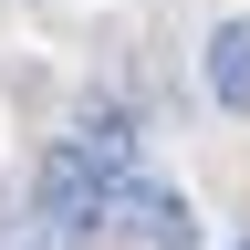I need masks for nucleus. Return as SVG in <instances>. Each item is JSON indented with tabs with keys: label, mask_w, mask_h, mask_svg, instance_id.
<instances>
[{
	"label": "nucleus",
	"mask_w": 250,
	"mask_h": 250,
	"mask_svg": "<svg viewBox=\"0 0 250 250\" xmlns=\"http://www.w3.org/2000/svg\"><path fill=\"white\" fill-rule=\"evenodd\" d=\"M115 198H125V188L94 167L73 136H52V146H42V167H31V219H42L52 240H73V250L115 240Z\"/></svg>",
	"instance_id": "1"
},
{
	"label": "nucleus",
	"mask_w": 250,
	"mask_h": 250,
	"mask_svg": "<svg viewBox=\"0 0 250 250\" xmlns=\"http://www.w3.org/2000/svg\"><path fill=\"white\" fill-rule=\"evenodd\" d=\"M115 229L136 240V250H198V219H188V198H177V188H146V177L115 198Z\"/></svg>",
	"instance_id": "2"
},
{
	"label": "nucleus",
	"mask_w": 250,
	"mask_h": 250,
	"mask_svg": "<svg viewBox=\"0 0 250 250\" xmlns=\"http://www.w3.org/2000/svg\"><path fill=\"white\" fill-rule=\"evenodd\" d=\"M73 146H83L115 188H136V115H125V104H83V115H73Z\"/></svg>",
	"instance_id": "3"
},
{
	"label": "nucleus",
	"mask_w": 250,
	"mask_h": 250,
	"mask_svg": "<svg viewBox=\"0 0 250 250\" xmlns=\"http://www.w3.org/2000/svg\"><path fill=\"white\" fill-rule=\"evenodd\" d=\"M208 104H229V115H250V21H219L208 31Z\"/></svg>",
	"instance_id": "4"
},
{
	"label": "nucleus",
	"mask_w": 250,
	"mask_h": 250,
	"mask_svg": "<svg viewBox=\"0 0 250 250\" xmlns=\"http://www.w3.org/2000/svg\"><path fill=\"white\" fill-rule=\"evenodd\" d=\"M0 250H42V240H31V229H0Z\"/></svg>",
	"instance_id": "5"
}]
</instances>
